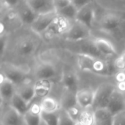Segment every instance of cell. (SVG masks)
I'll use <instances>...</instances> for the list:
<instances>
[{"label": "cell", "instance_id": "obj_1", "mask_svg": "<svg viewBox=\"0 0 125 125\" xmlns=\"http://www.w3.org/2000/svg\"><path fill=\"white\" fill-rule=\"evenodd\" d=\"M77 63L81 70L92 72L98 75L108 77L116 75L118 73L114 66V62L104 61L89 54H78Z\"/></svg>", "mask_w": 125, "mask_h": 125}, {"label": "cell", "instance_id": "obj_2", "mask_svg": "<svg viewBox=\"0 0 125 125\" xmlns=\"http://www.w3.org/2000/svg\"><path fill=\"white\" fill-rule=\"evenodd\" d=\"M116 88V86L111 83H104L101 85L94 91V99L92 107L93 111L98 109L107 108L111 97Z\"/></svg>", "mask_w": 125, "mask_h": 125}, {"label": "cell", "instance_id": "obj_3", "mask_svg": "<svg viewBox=\"0 0 125 125\" xmlns=\"http://www.w3.org/2000/svg\"><path fill=\"white\" fill-rule=\"evenodd\" d=\"M122 24L120 15L114 12H108L101 17L99 25L101 30L106 33H114L119 30Z\"/></svg>", "mask_w": 125, "mask_h": 125}, {"label": "cell", "instance_id": "obj_4", "mask_svg": "<svg viewBox=\"0 0 125 125\" xmlns=\"http://www.w3.org/2000/svg\"><path fill=\"white\" fill-rule=\"evenodd\" d=\"M65 35L66 38L69 41H80L91 36V29L78 21H74Z\"/></svg>", "mask_w": 125, "mask_h": 125}, {"label": "cell", "instance_id": "obj_5", "mask_svg": "<svg viewBox=\"0 0 125 125\" xmlns=\"http://www.w3.org/2000/svg\"><path fill=\"white\" fill-rule=\"evenodd\" d=\"M57 17L56 12L38 15L34 22L30 26L31 29L36 34H43Z\"/></svg>", "mask_w": 125, "mask_h": 125}, {"label": "cell", "instance_id": "obj_6", "mask_svg": "<svg viewBox=\"0 0 125 125\" xmlns=\"http://www.w3.org/2000/svg\"><path fill=\"white\" fill-rule=\"evenodd\" d=\"M37 47L36 40L30 36L21 38L16 43L15 51L21 57H29L34 54Z\"/></svg>", "mask_w": 125, "mask_h": 125}, {"label": "cell", "instance_id": "obj_7", "mask_svg": "<svg viewBox=\"0 0 125 125\" xmlns=\"http://www.w3.org/2000/svg\"><path fill=\"white\" fill-rule=\"evenodd\" d=\"M4 77L12 82L15 85L19 86L26 81L25 72L20 68L13 65L4 66L2 72Z\"/></svg>", "mask_w": 125, "mask_h": 125}, {"label": "cell", "instance_id": "obj_8", "mask_svg": "<svg viewBox=\"0 0 125 125\" xmlns=\"http://www.w3.org/2000/svg\"><path fill=\"white\" fill-rule=\"evenodd\" d=\"M27 5L37 14H46L56 12L54 0H24Z\"/></svg>", "mask_w": 125, "mask_h": 125}, {"label": "cell", "instance_id": "obj_9", "mask_svg": "<svg viewBox=\"0 0 125 125\" xmlns=\"http://www.w3.org/2000/svg\"><path fill=\"white\" fill-rule=\"evenodd\" d=\"M114 116L119 113L125 111V98L122 92L116 90L113 93L106 108Z\"/></svg>", "mask_w": 125, "mask_h": 125}, {"label": "cell", "instance_id": "obj_10", "mask_svg": "<svg viewBox=\"0 0 125 125\" xmlns=\"http://www.w3.org/2000/svg\"><path fill=\"white\" fill-rule=\"evenodd\" d=\"M71 24L72 23L70 21L58 15V17L44 33L49 37H53L62 33H66L70 29Z\"/></svg>", "mask_w": 125, "mask_h": 125}, {"label": "cell", "instance_id": "obj_11", "mask_svg": "<svg viewBox=\"0 0 125 125\" xmlns=\"http://www.w3.org/2000/svg\"><path fill=\"white\" fill-rule=\"evenodd\" d=\"M16 8L19 19L25 24L31 26L38 16V14L29 7L24 0H21Z\"/></svg>", "mask_w": 125, "mask_h": 125}, {"label": "cell", "instance_id": "obj_12", "mask_svg": "<svg viewBox=\"0 0 125 125\" xmlns=\"http://www.w3.org/2000/svg\"><path fill=\"white\" fill-rule=\"evenodd\" d=\"M95 18V9L92 3L78 10L75 21H78L90 29L92 28Z\"/></svg>", "mask_w": 125, "mask_h": 125}, {"label": "cell", "instance_id": "obj_13", "mask_svg": "<svg viewBox=\"0 0 125 125\" xmlns=\"http://www.w3.org/2000/svg\"><path fill=\"white\" fill-rule=\"evenodd\" d=\"M93 45L95 49L103 55L112 57L116 55V51L114 45L108 40L104 38H95L93 41Z\"/></svg>", "mask_w": 125, "mask_h": 125}, {"label": "cell", "instance_id": "obj_14", "mask_svg": "<svg viewBox=\"0 0 125 125\" xmlns=\"http://www.w3.org/2000/svg\"><path fill=\"white\" fill-rule=\"evenodd\" d=\"M76 98L80 108L83 109L92 108L94 99V91L89 88L79 90L76 94Z\"/></svg>", "mask_w": 125, "mask_h": 125}, {"label": "cell", "instance_id": "obj_15", "mask_svg": "<svg viewBox=\"0 0 125 125\" xmlns=\"http://www.w3.org/2000/svg\"><path fill=\"white\" fill-rule=\"evenodd\" d=\"M16 92V85H15L12 82L7 80L4 77V74L1 73L0 82V94L1 99L10 102Z\"/></svg>", "mask_w": 125, "mask_h": 125}, {"label": "cell", "instance_id": "obj_16", "mask_svg": "<svg viewBox=\"0 0 125 125\" xmlns=\"http://www.w3.org/2000/svg\"><path fill=\"white\" fill-rule=\"evenodd\" d=\"M41 108L40 105L34 104L30 106L29 110L25 113L23 122L26 125H40L41 119Z\"/></svg>", "mask_w": 125, "mask_h": 125}, {"label": "cell", "instance_id": "obj_17", "mask_svg": "<svg viewBox=\"0 0 125 125\" xmlns=\"http://www.w3.org/2000/svg\"><path fill=\"white\" fill-rule=\"evenodd\" d=\"M56 69L53 64L45 63L39 65L34 71L35 77L38 80H49L55 77Z\"/></svg>", "mask_w": 125, "mask_h": 125}, {"label": "cell", "instance_id": "obj_18", "mask_svg": "<svg viewBox=\"0 0 125 125\" xmlns=\"http://www.w3.org/2000/svg\"><path fill=\"white\" fill-rule=\"evenodd\" d=\"M62 84L64 89L77 94L78 90V78L77 74L71 71H67L62 76Z\"/></svg>", "mask_w": 125, "mask_h": 125}, {"label": "cell", "instance_id": "obj_19", "mask_svg": "<svg viewBox=\"0 0 125 125\" xmlns=\"http://www.w3.org/2000/svg\"><path fill=\"white\" fill-rule=\"evenodd\" d=\"M17 93L29 105H30L31 102L34 99L35 96H37L34 84L26 83V81L21 85L18 86Z\"/></svg>", "mask_w": 125, "mask_h": 125}, {"label": "cell", "instance_id": "obj_20", "mask_svg": "<svg viewBox=\"0 0 125 125\" xmlns=\"http://www.w3.org/2000/svg\"><path fill=\"white\" fill-rule=\"evenodd\" d=\"M22 122H23V116L11 107L6 111L1 119L2 125H21Z\"/></svg>", "mask_w": 125, "mask_h": 125}, {"label": "cell", "instance_id": "obj_21", "mask_svg": "<svg viewBox=\"0 0 125 125\" xmlns=\"http://www.w3.org/2000/svg\"><path fill=\"white\" fill-rule=\"evenodd\" d=\"M113 116L106 108L94 111V125H113Z\"/></svg>", "mask_w": 125, "mask_h": 125}, {"label": "cell", "instance_id": "obj_22", "mask_svg": "<svg viewBox=\"0 0 125 125\" xmlns=\"http://www.w3.org/2000/svg\"><path fill=\"white\" fill-rule=\"evenodd\" d=\"M78 105L77 102L76 94L64 89L62 96L61 102H60L61 108L65 111H68Z\"/></svg>", "mask_w": 125, "mask_h": 125}, {"label": "cell", "instance_id": "obj_23", "mask_svg": "<svg viewBox=\"0 0 125 125\" xmlns=\"http://www.w3.org/2000/svg\"><path fill=\"white\" fill-rule=\"evenodd\" d=\"M10 107L23 116L25 113L29 110L30 105H29L26 101H24L16 92V94L10 100Z\"/></svg>", "mask_w": 125, "mask_h": 125}, {"label": "cell", "instance_id": "obj_24", "mask_svg": "<svg viewBox=\"0 0 125 125\" xmlns=\"http://www.w3.org/2000/svg\"><path fill=\"white\" fill-rule=\"evenodd\" d=\"M78 11V10L71 3L70 4L62 9L56 10V13L59 16L64 18L70 21H75Z\"/></svg>", "mask_w": 125, "mask_h": 125}, {"label": "cell", "instance_id": "obj_25", "mask_svg": "<svg viewBox=\"0 0 125 125\" xmlns=\"http://www.w3.org/2000/svg\"><path fill=\"white\" fill-rule=\"evenodd\" d=\"M40 108L42 111L48 113L57 112L61 108H59V104L56 100L50 97H45L42 99L40 103Z\"/></svg>", "mask_w": 125, "mask_h": 125}, {"label": "cell", "instance_id": "obj_26", "mask_svg": "<svg viewBox=\"0 0 125 125\" xmlns=\"http://www.w3.org/2000/svg\"><path fill=\"white\" fill-rule=\"evenodd\" d=\"M36 95L40 97L47 96L51 90V84L49 80H38L35 84Z\"/></svg>", "mask_w": 125, "mask_h": 125}, {"label": "cell", "instance_id": "obj_27", "mask_svg": "<svg viewBox=\"0 0 125 125\" xmlns=\"http://www.w3.org/2000/svg\"><path fill=\"white\" fill-rule=\"evenodd\" d=\"M41 119L46 125H59V119L58 111L53 113L41 111Z\"/></svg>", "mask_w": 125, "mask_h": 125}, {"label": "cell", "instance_id": "obj_28", "mask_svg": "<svg viewBox=\"0 0 125 125\" xmlns=\"http://www.w3.org/2000/svg\"><path fill=\"white\" fill-rule=\"evenodd\" d=\"M77 124L79 125H92L94 124V111H81Z\"/></svg>", "mask_w": 125, "mask_h": 125}, {"label": "cell", "instance_id": "obj_29", "mask_svg": "<svg viewBox=\"0 0 125 125\" xmlns=\"http://www.w3.org/2000/svg\"><path fill=\"white\" fill-rule=\"evenodd\" d=\"M58 113H59V125H76L77 123L76 122H75L71 116L69 115V113H67V111L60 108L58 111Z\"/></svg>", "mask_w": 125, "mask_h": 125}, {"label": "cell", "instance_id": "obj_30", "mask_svg": "<svg viewBox=\"0 0 125 125\" xmlns=\"http://www.w3.org/2000/svg\"><path fill=\"white\" fill-rule=\"evenodd\" d=\"M113 125H125V111L114 116Z\"/></svg>", "mask_w": 125, "mask_h": 125}, {"label": "cell", "instance_id": "obj_31", "mask_svg": "<svg viewBox=\"0 0 125 125\" xmlns=\"http://www.w3.org/2000/svg\"><path fill=\"white\" fill-rule=\"evenodd\" d=\"M114 66L118 72L124 71L125 70V61L121 57H117L114 61Z\"/></svg>", "mask_w": 125, "mask_h": 125}, {"label": "cell", "instance_id": "obj_32", "mask_svg": "<svg viewBox=\"0 0 125 125\" xmlns=\"http://www.w3.org/2000/svg\"><path fill=\"white\" fill-rule=\"evenodd\" d=\"M78 106H79V105H78ZM78 106H75V107H74V108H73L67 111V113H69V115L71 116V118L75 122H76V123H77L78 119L79 118V116H80V114L81 113V111L79 109V108Z\"/></svg>", "mask_w": 125, "mask_h": 125}, {"label": "cell", "instance_id": "obj_33", "mask_svg": "<svg viewBox=\"0 0 125 125\" xmlns=\"http://www.w3.org/2000/svg\"><path fill=\"white\" fill-rule=\"evenodd\" d=\"M94 0H71V3L78 9L80 10L82 7L91 4Z\"/></svg>", "mask_w": 125, "mask_h": 125}, {"label": "cell", "instance_id": "obj_34", "mask_svg": "<svg viewBox=\"0 0 125 125\" xmlns=\"http://www.w3.org/2000/svg\"><path fill=\"white\" fill-rule=\"evenodd\" d=\"M71 4V0H54L56 10H59Z\"/></svg>", "mask_w": 125, "mask_h": 125}, {"label": "cell", "instance_id": "obj_35", "mask_svg": "<svg viewBox=\"0 0 125 125\" xmlns=\"http://www.w3.org/2000/svg\"><path fill=\"white\" fill-rule=\"evenodd\" d=\"M21 0H1L2 4L8 8H15L16 7Z\"/></svg>", "mask_w": 125, "mask_h": 125}, {"label": "cell", "instance_id": "obj_36", "mask_svg": "<svg viewBox=\"0 0 125 125\" xmlns=\"http://www.w3.org/2000/svg\"><path fill=\"white\" fill-rule=\"evenodd\" d=\"M116 81L120 83L125 82V73L124 71H119L116 74Z\"/></svg>", "mask_w": 125, "mask_h": 125}, {"label": "cell", "instance_id": "obj_37", "mask_svg": "<svg viewBox=\"0 0 125 125\" xmlns=\"http://www.w3.org/2000/svg\"><path fill=\"white\" fill-rule=\"evenodd\" d=\"M6 45H7V37L1 35V55L4 52Z\"/></svg>", "mask_w": 125, "mask_h": 125}, {"label": "cell", "instance_id": "obj_38", "mask_svg": "<svg viewBox=\"0 0 125 125\" xmlns=\"http://www.w3.org/2000/svg\"><path fill=\"white\" fill-rule=\"evenodd\" d=\"M116 88H117V90H119V91H121V92H124V91H125V82L118 83Z\"/></svg>", "mask_w": 125, "mask_h": 125}, {"label": "cell", "instance_id": "obj_39", "mask_svg": "<svg viewBox=\"0 0 125 125\" xmlns=\"http://www.w3.org/2000/svg\"><path fill=\"white\" fill-rule=\"evenodd\" d=\"M120 57H122V59H123V60L125 61V51L123 52V53H122V55H121Z\"/></svg>", "mask_w": 125, "mask_h": 125}, {"label": "cell", "instance_id": "obj_40", "mask_svg": "<svg viewBox=\"0 0 125 125\" xmlns=\"http://www.w3.org/2000/svg\"><path fill=\"white\" fill-rule=\"evenodd\" d=\"M78 125V124H77V125Z\"/></svg>", "mask_w": 125, "mask_h": 125}]
</instances>
